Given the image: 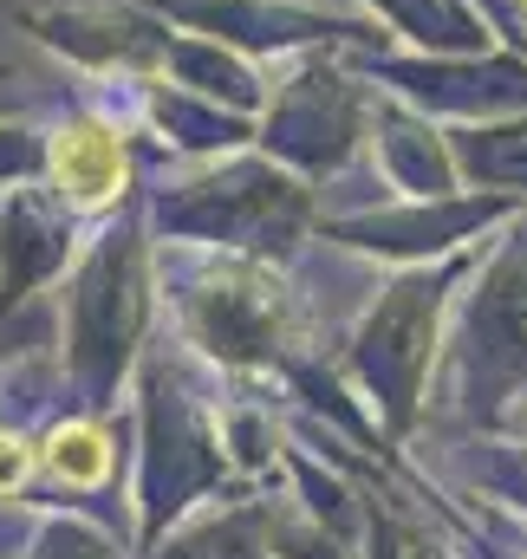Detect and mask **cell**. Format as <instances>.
<instances>
[{"mask_svg": "<svg viewBox=\"0 0 527 559\" xmlns=\"http://www.w3.org/2000/svg\"><path fill=\"white\" fill-rule=\"evenodd\" d=\"M52 182L72 209H105L118 189H125V150L118 138L79 124V131H59L52 143Z\"/></svg>", "mask_w": 527, "mask_h": 559, "instance_id": "1", "label": "cell"}, {"mask_svg": "<svg viewBox=\"0 0 527 559\" xmlns=\"http://www.w3.org/2000/svg\"><path fill=\"white\" fill-rule=\"evenodd\" d=\"M39 462H46V475H52L59 488H98V481L112 475V436H105L98 423H59V429L46 436Z\"/></svg>", "mask_w": 527, "mask_h": 559, "instance_id": "2", "label": "cell"}, {"mask_svg": "<svg viewBox=\"0 0 527 559\" xmlns=\"http://www.w3.org/2000/svg\"><path fill=\"white\" fill-rule=\"evenodd\" d=\"M33 468H46L39 449H33L26 436H0V495H20V488L33 481Z\"/></svg>", "mask_w": 527, "mask_h": 559, "instance_id": "3", "label": "cell"}]
</instances>
